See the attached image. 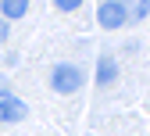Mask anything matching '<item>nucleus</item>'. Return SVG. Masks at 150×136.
Listing matches in <instances>:
<instances>
[{
	"label": "nucleus",
	"instance_id": "f257e3e1",
	"mask_svg": "<svg viewBox=\"0 0 150 136\" xmlns=\"http://www.w3.org/2000/svg\"><path fill=\"white\" fill-rule=\"evenodd\" d=\"M82 83H86V72L71 61H61L50 68V90H57V93H75V90H82Z\"/></svg>",
	"mask_w": 150,
	"mask_h": 136
},
{
	"label": "nucleus",
	"instance_id": "f03ea898",
	"mask_svg": "<svg viewBox=\"0 0 150 136\" xmlns=\"http://www.w3.org/2000/svg\"><path fill=\"white\" fill-rule=\"evenodd\" d=\"M125 22H129V18H125V7L118 4V0H100V4H97V25L100 29L118 32Z\"/></svg>",
	"mask_w": 150,
	"mask_h": 136
},
{
	"label": "nucleus",
	"instance_id": "7ed1b4c3",
	"mask_svg": "<svg viewBox=\"0 0 150 136\" xmlns=\"http://www.w3.org/2000/svg\"><path fill=\"white\" fill-rule=\"evenodd\" d=\"M25 118H29V104L11 90H0V122H25Z\"/></svg>",
	"mask_w": 150,
	"mask_h": 136
},
{
	"label": "nucleus",
	"instance_id": "20e7f679",
	"mask_svg": "<svg viewBox=\"0 0 150 136\" xmlns=\"http://www.w3.org/2000/svg\"><path fill=\"white\" fill-rule=\"evenodd\" d=\"M115 79H118V61H115L111 54H104L100 61H97V79H93V83H97V86L104 90V86H111Z\"/></svg>",
	"mask_w": 150,
	"mask_h": 136
},
{
	"label": "nucleus",
	"instance_id": "39448f33",
	"mask_svg": "<svg viewBox=\"0 0 150 136\" xmlns=\"http://www.w3.org/2000/svg\"><path fill=\"white\" fill-rule=\"evenodd\" d=\"M29 14V0H0V18L11 25L18 22V18H25Z\"/></svg>",
	"mask_w": 150,
	"mask_h": 136
},
{
	"label": "nucleus",
	"instance_id": "423d86ee",
	"mask_svg": "<svg viewBox=\"0 0 150 136\" xmlns=\"http://www.w3.org/2000/svg\"><path fill=\"white\" fill-rule=\"evenodd\" d=\"M118 4L125 7V18H129V22H143V18L150 14V0H118Z\"/></svg>",
	"mask_w": 150,
	"mask_h": 136
},
{
	"label": "nucleus",
	"instance_id": "0eeeda50",
	"mask_svg": "<svg viewBox=\"0 0 150 136\" xmlns=\"http://www.w3.org/2000/svg\"><path fill=\"white\" fill-rule=\"evenodd\" d=\"M79 4H82V0H54V7H57V11H75Z\"/></svg>",
	"mask_w": 150,
	"mask_h": 136
},
{
	"label": "nucleus",
	"instance_id": "6e6552de",
	"mask_svg": "<svg viewBox=\"0 0 150 136\" xmlns=\"http://www.w3.org/2000/svg\"><path fill=\"white\" fill-rule=\"evenodd\" d=\"M7 32H11V25L4 22V18H0V43H4V40H7Z\"/></svg>",
	"mask_w": 150,
	"mask_h": 136
}]
</instances>
